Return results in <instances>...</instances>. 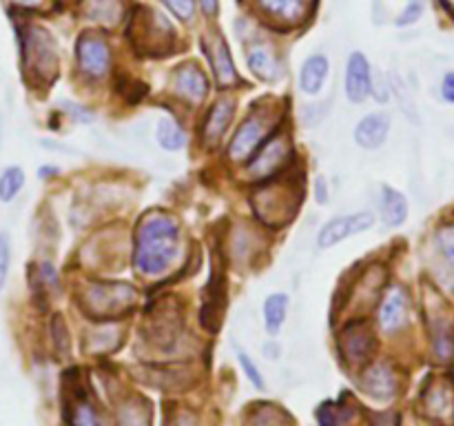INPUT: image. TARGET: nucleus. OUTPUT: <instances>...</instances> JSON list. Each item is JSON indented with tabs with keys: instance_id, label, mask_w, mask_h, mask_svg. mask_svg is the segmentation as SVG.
I'll return each mask as SVG.
<instances>
[{
	"instance_id": "nucleus-37",
	"label": "nucleus",
	"mask_w": 454,
	"mask_h": 426,
	"mask_svg": "<svg viewBox=\"0 0 454 426\" xmlns=\"http://www.w3.org/2000/svg\"><path fill=\"white\" fill-rule=\"evenodd\" d=\"M176 426H193V420H191L189 415H184V417H180V420H177Z\"/></svg>"
},
{
	"instance_id": "nucleus-29",
	"label": "nucleus",
	"mask_w": 454,
	"mask_h": 426,
	"mask_svg": "<svg viewBox=\"0 0 454 426\" xmlns=\"http://www.w3.org/2000/svg\"><path fill=\"white\" fill-rule=\"evenodd\" d=\"M421 13H424V3H421V0H411V3H408L406 7H403V12L399 13L397 27L412 25V22L419 20Z\"/></svg>"
},
{
	"instance_id": "nucleus-17",
	"label": "nucleus",
	"mask_w": 454,
	"mask_h": 426,
	"mask_svg": "<svg viewBox=\"0 0 454 426\" xmlns=\"http://www.w3.org/2000/svg\"><path fill=\"white\" fill-rule=\"evenodd\" d=\"M328 69H331V65H328V58L324 53H313V56L306 58L300 71L301 91L309 93V96H317L326 83Z\"/></svg>"
},
{
	"instance_id": "nucleus-24",
	"label": "nucleus",
	"mask_w": 454,
	"mask_h": 426,
	"mask_svg": "<svg viewBox=\"0 0 454 426\" xmlns=\"http://www.w3.org/2000/svg\"><path fill=\"white\" fill-rule=\"evenodd\" d=\"M155 140L162 149L167 151H180L184 149L186 145V133L176 120L171 118H162L158 122V129H155Z\"/></svg>"
},
{
	"instance_id": "nucleus-19",
	"label": "nucleus",
	"mask_w": 454,
	"mask_h": 426,
	"mask_svg": "<svg viewBox=\"0 0 454 426\" xmlns=\"http://www.w3.org/2000/svg\"><path fill=\"white\" fill-rule=\"evenodd\" d=\"M248 69L255 78L264 80V83H275L279 75V62L275 58L273 49L266 44H253L247 53Z\"/></svg>"
},
{
	"instance_id": "nucleus-31",
	"label": "nucleus",
	"mask_w": 454,
	"mask_h": 426,
	"mask_svg": "<svg viewBox=\"0 0 454 426\" xmlns=\"http://www.w3.org/2000/svg\"><path fill=\"white\" fill-rule=\"evenodd\" d=\"M51 335H53V342H56V349L60 351V353H67V349H69V333H67L65 322H62L60 315L53 318Z\"/></svg>"
},
{
	"instance_id": "nucleus-5",
	"label": "nucleus",
	"mask_w": 454,
	"mask_h": 426,
	"mask_svg": "<svg viewBox=\"0 0 454 426\" xmlns=\"http://www.w3.org/2000/svg\"><path fill=\"white\" fill-rule=\"evenodd\" d=\"M375 225V216L371 211H359V213H348V216L333 217L331 222L322 226L317 235V247L319 248H331L335 244L344 242L350 235L364 233V231L372 229Z\"/></svg>"
},
{
	"instance_id": "nucleus-7",
	"label": "nucleus",
	"mask_w": 454,
	"mask_h": 426,
	"mask_svg": "<svg viewBox=\"0 0 454 426\" xmlns=\"http://www.w3.org/2000/svg\"><path fill=\"white\" fill-rule=\"evenodd\" d=\"M269 140V124L266 118L262 120L260 115L253 114L251 118H247L242 122V127L238 129V133L233 136L229 145V158L235 162H242V160L253 158L260 149L262 142Z\"/></svg>"
},
{
	"instance_id": "nucleus-1",
	"label": "nucleus",
	"mask_w": 454,
	"mask_h": 426,
	"mask_svg": "<svg viewBox=\"0 0 454 426\" xmlns=\"http://www.w3.org/2000/svg\"><path fill=\"white\" fill-rule=\"evenodd\" d=\"M180 248L177 222L167 213H149L136 231L133 262L145 275H162L173 264Z\"/></svg>"
},
{
	"instance_id": "nucleus-25",
	"label": "nucleus",
	"mask_w": 454,
	"mask_h": 426,
	"mask_svg": "<svg viewBox=\"0 0 454 426\" xmlns=\"http://www.w3.org/2000/svg\"><path fill=\"white\" fill-rule=\"evenodd\" d=\"M260 7L279 20H297L304 9V0H257Z\"/></svg>"
},
{
	"instance_id": "nucleus-36",
	"label": "nucleus",
	"mask_w": 454,
	"mask_h": 426,
	"mask_svg": "<svg viewBox=\"0 0 454 426\" xmlns=\"http://www.w3.org/2000/svg\"><path fill=\"white\" fill-rule=\"evenodd\" d=\"M202 3V9L207 13H215L217 12V0H200Z\"/></svg>"
},
{
	"instance_id": "nucleus-28",
	"label": "nucleus",
	"mask_w": 454,
	"mask_h": 426,
	"mask_svg": "<svg viewBox=\"0 0 454 426\" xmlns=\"http://www.w3.org/2000/svg\"><path fill=\"white\" fill-rule=\"evenodd\" d=\"M9 266H12V242L7 233H0V288L7 282Z\"/></svg>"
},
{
	"instance_id": "nucleus-3",
	"label": "nucleus",
	"mask_w": 454,
	"mask_h": 426,
	"mask_svg": "<svg viewBox=\"0 0 454 426\" xmlns=\"http://www.w3.org/2000/svg\"><path fill=\"white\" fill-rule=\"evenodd\" d=\"M131 38L140 51H167L173 43V29L160 13L137 9L131 22Z\"/></svg>"
},
{
	"instance_id": "nucleus-32",
	"label": "nucleus",
	"mask_w": 454,
	"mask_h": 426,
	"mask_svg": "<svg viewBox=\"0 0 454 426\" xmlns=\"http://www.w3.org/2000/svg\"><path fill=\"white\" fill-rule=\"evenodd\" d=\"M162 3L167 4V7L171 9L177 18H180V20H189L195 12L193 0H162Z\"/></svg>"
},
{
	"instance_id": "nucleus-39",
	"label": "nucleus",
	"mask_w": 454,
	"mask_h": 426,
	"mask_svg": "<svg viewBox=\"0 0 454 426\" xmlns=\"http://www.w3.org/2000/svg\"><path fill=\"white\" fill-rule=\"evenodd\" d=\"M442 3H443V4H446V7H448V9H450V12L454 13V0H442Z\"/></svg>"
},
{
	"instance_id": "nucleus-30",
	"label": "nucleus",
	"mask_w": 454,
	"mask_h": 426,
	"mask_svg": "<svg viewBox=\"0 0 454 426\" xmlns=\"http://www.w3.org/2000/svg\"><path fill=\"white\" fill-rule=\"evenodd\" d=\"M238 359H239V364H242V368H244V373H247L248 380L253 382V386H257V389H264V380H262L260 368L255 367V362H253V359L248 358L244 351H238Z\"/></svg>"
},
{
	"instance_id": "nucleus-23",
	"label": "nucleus",
	"mask_w": 454,
	"mask_h": 426,
	"mask_svg": "<svg viewBox=\"0 0 454 426\" xmlns=\"http://www.w3.org/2000/svg\"><path fill=\"white\" fill-rule=\"evenodd\" d=\"M286 311H288L286 293H270V296L264 300V324H266V331H269L270 335L279 333L284 320H286Z\"/></svg>"
},
{
	"instance_id": "nucleus-10",
	"label": "nucleus",
	"mask_w": 454,
	"mask_h": 426,
	"mask_svg": "<svg viewBox=\"0 0 454 426\" xmlns=\"http://www.w3.org/2000/svg\"><path fill=\"white\" fill-rule=\"evenodd\" d=\"M346 98L355 105L364 102L368 93L372 91V75H371V62L362 51H355L348 56V65H346Z\"/></svg>"
},
{
	"instance_id": "nucleus-11",
	"label": "nucleus",
	"mask_w": 454,
	"mask_h": 426,
	"mask_svg": "<svg viewBox=\"0 0 454 426\" xmlns=\"http://www.w3.org/2000/svg\"><path fill=\"white\" fill-rule=\"evenodd\" d=\"M173 91L184 98V100L200 102L207 98L208 80L198 65L186 62V65L177 67L176 74H173Z\"/></svg>"
},
{
	"instance_id": "nucleus-27",
	"label": "nucleus",
	"mask_w": 454,
	"mask_h": 426,
	"mask_svg": "<svg viewBox=\"0 0 454 426\" xmlns=\"http://www.w3.org/2000/svg\"><path fill=\"white\" fill-rule=\"evenodd\" d=\"M69 422L71 426H102L96 408H93L87 399H80V402H75L74 406H71Z\"/></svg>"
},
{
	"instance_id": "nucleus-34",
	"label": "nucleus",
	"mask_w": 454,
	"mask_h": 426,
	"mask_svg": "<svg viewBox=\"0 0 454 426\" xmlns=\"http://www.w3.org/2000/svg\"><path fill=\"white\" fill-rule=\"evenodd\" d=\"M442 96H443V100L450 102V105H454V71H450V74L443 75V80H442Z\"/></svg>"
},
{
	"instance_id": "nucleus-9",
	"label": "nucleus",
	"mask_w": 454,
	"mask_h": 426,
	"mask_svg": "<svg viewBox=\"0 0 454 426\" xmlns=\"http://www.w3.org/2000/svg\"><path fill=\"white\" fill-rule=\"evenodd\" d=\"M78 62L84 74L96 80L102 78L109 74L111 67L109 44L98 36H82L78 40Z\"/></svg>"
},
{
	"instance_id": "nucleus-13",
	"label": "nucleus",
	"mask_w": 454,
	"mask_h": 426,
	"mask_svg": "<svg viewBox=\"0 0 454 426\" xmlns=\"http://www.w3.org/2000/svg\"><path fill=\"white\" fill-rule=\"evenodd\" d=\"M408 318V297L399 287L388 288L380 306V324L386 333H395Z\"/></svg>"
},
{
	"instance_id": "nucleus-33",
	"label": "nucleus",
	"mask_w": 454,
	"mask_h": 426,
	"mask_svg": "<svg viewBox=\"0 0 454 426\" xmlns=\"http://www.w3.org/2000/svg\"><path fill=\"white\" fill-rule=\"evenodd\" d=\"M439 248H442L443 257L454 266V229H443L439 233Z\"/></svg>"
},
{
	"instance_id": "nucleus-4",
	"label": "nucleus",
	"mask_w": 454,
	"mask_h": 426,
	"mask_svg": "<svg viewBox=\"0 0 454 426\" xmlns=\"http://www.w3.org/2000/svg\"><path fill=\"white\" fill-rule=\"evenodd\" d=\"M25 62L35 78L51 80L58 69L56 43L44 29H31L25 38Z\"/></svg>"
},
{
	"instance_id": "nucleus-20",
	"label": "nucleus",
	"mask_w": 454,
	"mask_h": 426,
	"mask_svg": "<svg viewBox=\"0 0 454 426\" xmlns=\"http://www.w3.org/2000/svg\"><path fill=\"white\" fill-rule=\"evenodd\" d=\"M381 213H384L386 225L402 226L408 217V200L402 191L386 185L381 189Z\"/></svg>"
},
{
	"instance_id": "nucleus-18",
	"label": "nucleus",
	"mask_w": 454,
	"mask_h": 426,
	"mask_svg": "<svg viewBox=\"0 0 454 426\" xmlns=\"http://www.w3.org/2000/svg\"><path fill=\"white\" fill-rule=\"evenodd\" d=\"M364 389L377 399H388L397 393V375L388 364H375L364 375Z\"/></svg>"
},
{
	"instance_id": "nucleus-21",
	"label": "nucleus",
	"mask_w": 454,
	"mask_h": 426,
	"mask_svg": "<svg viewBox=\"0 0 454 426\" xmlns=\"http://www.w3.org/2000/svg\"><path fill=\"white\" fill-rule=\"evenodd\" d=\"M82 13L89 20L114 27L122 18V3L120 0H82Z\"/></svg>"
},
{
	"instance_id": "nucleus-6",
	"label": "nucleus",
	"mask_w": 454,
	"mask_h": 426,
	"mask_svg": "<svg viewBox=\"0 0 454 426\" xmlns=\"http://www.w3.org/2000/svg\"><path fill=\"white\" fill-rule=\"evenodd\" d=\"M84 302L93 315H114L118 309H127L136 302V291L127 284H98L84 293Z\"/></svg>"
},
{
	"instance_id": "nucleus-35",
	"label": "nucleus",
	"mask_w": 454,
	"mask_h": 426,
	"mask_svg": "<svg viewBox=\"0 0 454 426\" xmlns=\"http://www.w3.org/2000/svg\"><path fill=\"white\" fill-rule=\"evenodd\" d=\"M315 195H317L319 204L328 202V186H326V178L319 176L317 182H315Z\"/></svg>"
},
{
	"instance_id": "nucleus-2",
	"label": "nucleus",
	"mask_w": 454,
	"mask_h": 426,
	"mask_svg": "<svg viewBox=\"0 0 454 426\" xmlns=\"http://www.w3.org/2000/svg\"><path fill=\"white\" fill-rule=\"evenodd\" d=\"M301 200V191L297 193L295 185H284V182H273L266 185L264 189L253 193V207L257 216L266 225H286L297 211V202Z\"/></svg>"
},
{
	"instance_id": "nucleus-16",
	"label": "nucleus",
	"mask_w": 454,
	"mask_h": 426,
	"mask_svg": "<svg viewBox=\"0 0 454 426\" xmlns=\"http://www.w3.org/2000/svg\"><path fill=\"white\" fill-rule=\"evenodd\" d=\"M288 155V142L286 138L273 136L264 142L260 151L253 155L251 160V171L262 173V176H269V173L278 171L279 164H284Z\"/></svg>"
},
{
	"instance_id": "nucleus-26",
	"label": "nucleus",
	"mask_w": 454,
	"mask_h": 426,
	"mask_svg": "<svg viewBox=\"0 0 454 426\" xmlns=\"http://www.w3.org/2000/svg\"><path fill=\"white\" fill-rule=\"evenodd\" d=\"M25 186V171L20 167H7L0 173V202H12Z\"/></svg>"
},
{
	"instance_id": "nucleus-38",
	"label": "nucleus",
	"mask_w": 454,
	"mask_h": 426,
	"mask_svg": "<svg viewBox=\"0 0 454 426\" xmlns=\"http://www.w3.org/2000/svg\"><path fill=\"white\" fill-rule=\"evenodd\" d=\"M20 4H25V7H34V4H38L40 0H18Z\"/></svg>"
},
{
	"instance_id": "nucleus-12",
	"label": "nucleus",
	"mask_w": 454,
	"mask_h": 426,
	"mask_svg": "<svg viewBox=\"0 0 454 426\" xmlns=\"http://www.w3.org/2000/svg\"><path fill=\"white\" fill-rule=\"evenodd\" d=\"M235 114V102L231 98H220L208 111L207 120L202 127V140L207 146H215L224 138V131L229 129L231 120Z\"/></svg>"
},
{
	"instance_id": "nucleus-14",
	"label": "nucleus",
	"mask_w": 454,
	"mask_h": 426,
	"mask_svg": "<svg viewBox=\"0 0 454 426\" xmlns=\"http://www.w3.org/2000/svg\"><path fill=\"white\" fill-rule=\"evenodd\" d=\"M390 131V118L386 114H371L355 127V142L362 149H380Z\"/></svg>"
},
{
	"instance_id": "nucleus-15",
	"label": "nucleus",
	"mask_w": 454,
	"mask_h": 426,
	"mask_svg": "<svg viewBox=\"0 0 454 426\" xmlns=\"http://www.w3.org/2000/svg\"><path fill=\"white\" fill-rule=\"evenodd\" d=\"M426 411L433 420L442 422V424H454V386L448 382L430 386L426 393Z\"/></svg>"
},
{
	"instance_id": "nucleus-8",
	"label": "nucleus",
	"mask_w": 454,
	"mask_h": 426,
	"mask_svg": "<svg viewBox=\"0 0 454 426\" xmlns=\"http://www.w3.org/2000/svg\"><path fill=\"white\" fill-rule=\"evenodd\" d=\"M340 351L346 362L366 364L375 351V335L366 322H353L341 331Z\"/></svg>"
},
{
	"instance_id": "nucleus-22",
	"label": "nucleus",
	"mask_w": 454,
	"mask_h": 426,
	"mask_svg": "<svg viewBox=\"0 0 454 426\" xmlns=\"http://www.w3.org/2000/svg\"><path fill=\"white\" fill-rule=\"evenodd\" d=\"M208 56H211V60H213V71H215L217 83L231 84L238 80L233 60H231V53H229V49H226V43L220 38V36H215V38H213L211 47H208Z\"/></svg>"
}]
</instances>
